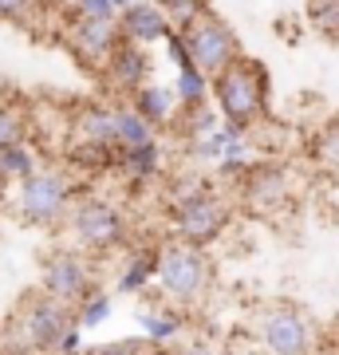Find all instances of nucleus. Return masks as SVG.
<instances>
[{
    "label": "nucleus",
    "instance_id": "1",
    "mask_svg": "<svg viewBox=\"0 0 339 355\" xmlns=\"http://www.w3.org/2000/svg\"><path fill=\"white\" fill-rule=\"evenodd\" d=\"M217 99V114L221 123L241 130L261 127L268 119V95H272V79H268V67L261 60H249L241 55L237 64H229L221 76L209 79Z\"/></svg>",
    "mask_w": 339,
    "mask_h": 355
},
{
    "label": "nucleus",
    "instance_id": "2",
    "mask_svg": "<svg viewBox=\"0 0 339 355\" xmlns=\"http://www.w3.org/2000/svg\"><path fill=\"white\" fill-rule=\"evenodd\" d=\"M71 324H76V308L36 292L8 320V328L0 331V355H55V343L63 340V331Z\"/></svg>",
    "mask_w": 339,
    "mask_h": 355
},
{
    "label": "nucleus",
    "instance_id": "3",
    "mask_svg": "<svg viewBox=\"0 0 339 355\" xmlns=\"http://www.w3.org/2000/svg\"><path fill=\"white\" fill-rule=\"evenodd\" d=\"M229 217H233V205L205 182H182L174 190V202H170V225H174V241L193 245V249H205L214 245L221 233H225Z\"/></svg>",
    "mask_w": 339,
    "mask_h": 355
},
{
    "label": "nucleus",
    "instance_id": "4",
    "mask_svg": "<svg viewBox=\"0 0 339 355\" xmlns=\"http://www.w3.org/2000/svg\"><path fill=\"white\" fill-rule=\"evenodd\" d=\"M63 225L71 229L76 249L87 257H107L126 245V217L123 209L99 193H79Z\"/></svg>",
    "mask_w": 339,
    "mask_h": 355
},
{
    "label": "nucleus",
    "instance_id": "5",
    "mask_svg": "<svg viewBox=\"0 0 339 355\" xmlns=\"http://www.w3.org/2000/svg\"><path fill=\"white\" fill-rule=\"evenodd\" d=\"M76 182L60 166H40L32 178L20 182V217L36 229H55L67 221L76 202Z\"/></svg>",
    "mask_w": 339,
    "mask_h": 355
},
{
    "label": "nucleus",
    "instance_id": "6",
    "mask_svg": "<svg viewBox=\"0 0 339 355\" xmlns=\"http://www.w3.org/2000/svg\"><path fill=\"white\" fill-rule=\"evenodd\" d=\"M177 36H182V44H186L193 67L205 71L209 79L221 76L229 64H237L241 55H245L237 32H233L214 8H205L201 16H193V20H186V24H177Z\"/></svg>",
    "mask_w": 339,
    "mask_h": 355
},
{
    "label": "nucleus",
    "instance_id": "7",
    "mask_svg": "<svg viewBox=\"0 0 339 355\" xmlns=\"http://www.w3.org/2000/svg\"><path fill=\"white\" fill-rule=\"evenodd\" d=\"M209 280H214V268H209L205 249H193L182 241L158 249V288L174 304H198L209 292Z\"/></svg>",
    "mask_w": 339,
    "mask_h": 355
},
{
    "label": "nucleus",
    "instance_id": "8",
    "mask_svg": "<svg viewBox=\"0 0 339 355\" xmlns=\"http://www.w3.org/2000/svg\"><path fill=\"white\" fill-rule=\"evenodd\" d=\"M40 292L67 308H76L87 292H95V265H91V257L79 253V249L48 253L44 268H40Z\"/></svg>",
    "mask_w": 339,
    "mask_h": 355
},
{
    "label": "nucleus",
    "instance_id": "9",
    "mask_svg": "<svg viewBox=\"0 0 339 355\" xmlns=\"http://www.w3.org/2000/svg\"><path fill=\"white\" fill-rule=\"evenodd\" d=\"M257 340H261L264 355H308L312 352L315 331H312V324H308V316H304L300 308L277 304L261 316Z\"/></svg>",
    "mask_w": 339,
    "mask_h": 355
},
{
    "label": "nucleus",
    "instance_id": "10",
    "mask_svg": "<svg viewBox=\"0 0 339 355\" xmlns=\"http://www.w3.org/2000/svg\"><path fill=\"white\" fill-rule=\"evenodd\" d=\"M119 24L114 20H87V16H76L67 24V48L76 51V60L91 71H103L111 51L119 48Z\"/></svg>",
    "mask_w": 339,
    "mask_h": 355
},
{
    "label": "nucleus",
    "instance_id": "11",
    "mask_svg": "<svg viewBox=\"0 0 339 355\" xmlns=\"http://www.w3.org/2000/svg\"><path fill=\"white\" fill-rule=\"evenodd\" d=\"M241 193H245V205H252L257 214H272L280 205H288V170L280 162H252L249 178L241 182Z\"/></svg>",
    "mask_w": 339,
    "mask_h": 355
},
{
    "label": "nucleus",
    "instance_id": "12",
    "mask_svg": "<svg viewBox=\"0 0 339 355\" xmlns=\"http://www.w3.org/2000/svg\"><path fill=\"white\" fill-rule=\"evenodd\" d=\"M114 24H119V36L130 40V44H139V48H150L158 40L174 36V20L154 0H139V4L123 8V12L114 16Z\"/></svg>",
    "mask_w": 339,
    "mask_h": 355
},
{
    "label": "nucleus",
    "instance_id": "13",
    "mask_svg": "<svg viewBox=\"0 0 339 355\" xmlns=\"http://www.w3.org/2000/svg\"><path fill=\"white\" fill-rule=\"evenodd\" d=\"M103 79H107L114 91H123V95L142 91L150 83V55H146V48L130 44V40H119V48L111 51V60L103 67Z\"/></svg>",
    "mask_w": 339,
    "mask_h": 355
},
{
    "label": "nucleus",
    "instance_id": "14",
    "mask_svg": "<svg viewBox=\"0 0 339 355\" xmlns=\"http://www.w3.org/2000/svg\"><path fill=\"white\" fill-rule=\"evenodd\" d=\"M76 146L79 150H111L123 154L114 146V107L111 103H91L76 114Z\"/></svg>",
    "mask_w": 339,
    "mask_h": 355
},
{
    "label": "nucleus",
    "instance_id": "15",
    "mask_svg": "<svg viewBox=\"0 0 339 355\" xmlns=\"http://www.w3.org/2000/svg\"><path fill=\"white\" fill-rule=\"evenodd\" d=\"M174 107H177L174 87H162V83H146L142 91H134V95H130V111L142 114L154 130L174 127V119H177Z\"/></svg>",
    "mask_w": 339,
    "mask_h": 355
},
{
    "label": "nucleus",
    "instance_id": "16",
    "mask_svg": "<svg viewBox=\"0 0 339 355\" xmlns=\"http://www.w3.org/2000/svg\"><path fill=\"white\" fill-rule=\"evenodd\" d=\"M158 277V249H134V253L123 261V272H119V292L126 296H139L146 292Z\"/></svg>",
    "mask_w": 339,
    "mask_h": 355
},
{
    "label": "nucleus",
    "instance_id": "17",
    "mask_svg": "<svg viewBox=\"0 0 339 355\" xmlns=\"http://www.w3.org/2000/svg\"><path fill=\"white\" fill-rule=\"evenodd\" d=\"M139 328H142V340L150 343V347H166V343H174L186 328V316L182 312H170V308H146L139 312Z\"/></svg>",
    "mask_w": 339,
    "mask_h": 355
},
{
    "label": "nucleus",
    "instance_id": "18",
    "mask_svg": "<svg viewBox=\"0 0 339 355\" xmlns=\"http://www.w3.org/2000/svg\"><path fill=\"white\" fill-rule=\"evenodd\" d=\"M154 139H158V130L142 114H134L130 107H114V146L119 150H134V146H146Z\"/></svg>",
    "mask_w": 339,
    "mask_h": 355
},
{
    "label": "nucleus",
    "instance_id": "19",
    "mask_svg": "<svg viewBox=\"0 0 339 355\" xmlns=\"http://www.w3.org/2000/svg\"><path fill=\"white\" fill-rule=\"evenodd\" d=\"M174 95H177V103H182L186 111H198V107H205V103L214 99L209 76H205V71H198V67H193V60H189V64H182V67H177Z\"/></svg>",
    "mask_w": 339,
    "mask_h": 355
},
{
    "label": "nucleus",
    "instance_id": "20",
    "mask_svg": "<svg viewBox=\"0 0 339 355\" xmlns=\"http://www.w3.org/2000/svg\"><path fill=\"white\" fill-rule=\"evenodd\" d=\"M119 170H126L134 182L158 178V170H162V146H158V139L146 142V146H134V150H123L119 154Z\"/></svg>",
    "mask_w": 339,
    "mask_h": 355
},
{
    "label": "nucleus",
    "instance_id": "21",
    "mask_svg": "<svg viewBox=\"0 0 339 355\" xmlns=\"http://www.w3.org/2000/svg\"><path fill=\"white\" fill-rule=\"evenodd\" d=\"M107 320H111V296H107L103 288L87 292V296L76 304V324H79L83 331H87V328H99V324H107Z\"/></svg>",
    "mask_w": 339,
    "mask_h": 355
},
{
    "label": "nucleus",
    "instance_id": "22",
    "mask_svg": "<svg viewBox=\"0 0 339 355\" xmlns=\"http://www.w3.org/2000/svg\"><path fill=\"white\" fill-rule=\"evenodd\" d=\"M217 127H221V114H217V107L205 103V107H198V111H186V119L177 123V135H182L186 142H198Z\"/></svg>",
    "mask_w": 339,
    "mask_h": 355
},
{
    "label": "nucleus",
    "instance_id": "23",
    "mask_svg": "<svg viewBox=\"0 0 339 355\" xmlns=\"http://www.w3.org/2000/svg\"><path fill=\"white\" fill-rule=\"evenodd\" d=\"M40 170L36 154L28 150V142H20V146H8V150H0V174L4 178H32Z\"/></svg>",
    "mask_w": 339,
    "mask_h": 355
},
{
    "label": "nucleus",
    "instance_id": "24",
    "mask_svg": "<svg viewBox=\"0 0 339 355\" xmlns=\"http://www.w3.org/2000/svg\"><path fill=\"white\" fill-rule=\"evenodd\" d=\"M28 135V114L24 107H12V103H4L0 107V150H8V146H20Z\"/></svg>",
    "mask_w": 339,
    "mask_h": 355
},
{
    "label": "nucleus",
    "instance_id": "25",
    "mask_svg": "<svg viewBox=\"0 0 339 355\" xmlns=\"http://www.w3.org/2000/svg\"><path fill=\"white\" fill-rule=\"evenodd\" d=\"M308 20L320 36L339 40V0H308Z\"/></svg>",
    "mask_w": 339,
    "mask_h": 355
},
{
    "label": "nucleus",
    "instance_id": "26",
    "mask_svg": "<svg viewBox=\"0 0 339 355\" xmlns=\"http://www.w3.org/2000/svg\"><path fill=\"white\" fill-rule=\"evenodd\" d=\"M315 158H320L327 170L339 174V119H331V123L315 135Z\"/></svg>",
    "mask_w": 339,
    "mask_h": 355
},
{
    "label": "nucleus",
    "instance_id": "27",
    "mask_svg": "<svg viewBox=\"0 0 339 355\" xmlns=\"http://www.w3.org/2000/svg\"><path fill=\"white\" fill-rule=\"evenodd\" d=\"M154 4L174 20V28L186 24V20H193V16H201L205 8H209V0H154Z\"/></svg>",
    "mask_w": 339,
    "mask_h": 355
},
{
    "label": "nucleus",
    "instance_id": "28",
    "mask_svg": "<svg viewBox=\"0 0 339 355\" xmlns=\"http://www.w3.org/2000/svg\"><path fill=\"white\" fill-rule=\"evenodd\" d=\"M87 355H158V347L134 336V340H111V343H99V347H91Z\"/></svg>",
    "mask_w": 339,
    "mask_h": 355
},
{
    "label": "nucleus",
    "instance_id": "29",
    "mask_svg": "<svg viewBox=\"0 0 339 355\" xmlns=\"http://www.w3.org/2000/svg\"><path fill=\"white\" fill-rule=\"evenodd\" d=\"M214 170H217V178H221V182H245V178H249V170H252V158H221Z\"/></svg>",
    "mask_w": 339,
    "mask_h": 355
},
{
    "label": "nucleus",
    "instance_id": "30",
    "mask_svg": "<svg viewBox=\"0 0 339 355\" xmlns=\"http://www.w3.org/2000/svg\"><path fill=\"white\" fill-rule=\"evenodd\" d=\"M36 4L40 0H0V16L4 20H16V24H28L36 16Z\"/></svg>",
    "mask_w": 339,
    "mask_h": 355
},
{
    "label": "nucleus",
    "instance_id": "31",
    "mask_svg": "<svg viewBox=\"0 0 339 355\" xmlns=\"http://www.w3.org/2000/svg\"><path fill=\"white\" fill-rule=\"evenodd\" d=\"M76 16H87V20H114L119 8L111 0H76Z\"/></svg>",
    "mask_w": 339,
    "mask_h": 355
},
{
    "label": "nucleus",
    "instance_id": "32",
    "mask_svg": "<svg viewBox=\"0 0 339 355\" xmlns=\"http://www.w3.org/2000/svg\"><path fill=\"white\" fill-rule=\"evenodd\" d=\"M55 355H83V328L79 324H71L63 331V340L55 343Z\"/></svg>",
    "mask_w": 339,
    "mask_h": 355
},
{
    "label": "nucleus",
    "instance_id": "33",
    "mask_svg": "<svg viewBox=\"0 0 339 355\" xmlns=\"http://www.w3.org/2000/svg\"><path fill=\"white\" fill-rule=\"evenodd\" d=\"M174 355H221L214 347V343H205V340H193V343H186V347H177Z\"/></svg>",
    "mask_w": 339,
    "mask_h": 355
},
{
    "label": "nucleus",
    "instance_id": "34",
    "mask_svg": "<svg viewBox=\"0 0 339 355\" xmlns=\"http://www.w3.org/2000/svg\"><path fill=\"white\" fill-rule=\"evenodd\" d=\"M4 193H8V178L0 174V209H4Z\"/></svg>",
    "mask_w": 339,
    "mask_h": 355
},
{
    "label": "nucleus",
    "instance_id": "35",
    "mask_svg": "<svg viewBox=\"0 0 339 355\" xmlns=\"http://www.w3.org/2000/svg\"><path fill=\"white\" fill-rule=\"evenodd\" d=\"M114 8H119V12H123V8H130V4H139V0H111Z\"/></svg>",
    "mask_w": 339,
    "mask_h": 355
},
{
    "label": "nucleus",
    "instance_id": "36",
    "mask_svg": "<svg viewBox=\"0 0 339 355\" xmlns=\"http://www.w3.org/2000/svg\"><path fill=\"white\" fill-rule=\"evenodd\" d=\"M24 355H32V352H24Z\"/></svg>",
    "mask_w": 339,
    "mask_h": 355
}]
</instances>
